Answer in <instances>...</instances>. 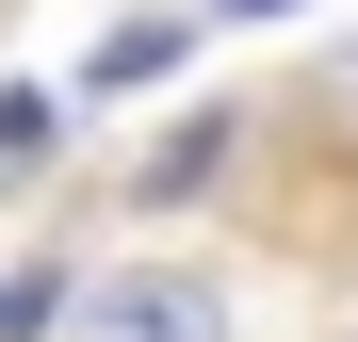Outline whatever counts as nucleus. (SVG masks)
Returning <instances> with one entry per match:
<instances>
[{
	"label": "nucleus",
	"mask_w": 358,
	"mask_h": 342,
	"mask_svg": "<svg viewBox=\"0 0 358 342\" xmlns=\"http://www.w3.org/2000/svg\"><path fill=\"white\" fill-rule=\"evenodd\" d=\"M82 342H228V277L212 261H114V277H82Z\"/></svg>",
	"instance_id": "1"
},
{
	"label": "nucleus",
	"mask_w": 358,
	"mask_h": 342,
	"mask_svg": "<svg viewBox=\"0 0 358 342\" xmlns=\"http://www.w3.org/2000/svg\"><path fill=\"white\" fill-rule=\"evenodd\" d=\"M179 66H196V17H114L98 66H82V98H163Z\"/></svg>",
	"instance_id": "2"
},
{
	"label": "nucleus",
	"mask_w": 358,
	"mask_h": 342,
	"mask_svg": "<svg viewBox=\"0 0 358 342\" xmlns=\"http://www.w3.org/2000/svg\"><path fill=\"white\" fill-rule=\"evenodd\" d=\"M212 163H228V114H179V131L147 147V180H131V212H179V196L212 180Z\"/></svg>",
	"instance_id": "3"
},
{
	"label": "nucleus",
	"mask_w": 358,
	"mask_h": 342,
	"mask_svg": "<svg viewBox=\"0 0 358 342\" xmlns=\"http://www.w3.org/2000/svg\"><path fill=\"white\" fill-rule=\"evenodd\" d=\"M82 326V277L66 261H17V277H0V342H66Z\"/></svg>",
	"instance_id": "4"
},
{
	"label": "nucleus",
	"mask_w": 358,
	"mask_h": 342,
	"mask_svg": "<svg viewBox=\"0 0 358 342\" xmlns=\"http://www.w3.org/2000/svg\"><path fill=\"white\" fill-rule=\"evenodd\" d=\"M49 147H66V98L17 82V98H0V163H49Z\"/></svg>",
	"instance_id": "5"
},
{
	"label": "nucleus",
	"mask_w": 358,
	"mask_h": 342,
	"mask_svg": "<svg viewBox=\"0 0 358 342\" xmlns=\"http://www.w3.org/2000/svg\"><path fill=\"white\" fill-rule=\"evenodd\" d=\"M212 17H293V0H212Z\"/></svg>",
	"instance_id": "6"
},
{
	"label": "nucleus",
	"mask_w": 358,
	"mask_h": 342,
	"mask_svg": "<svg viewBox=\"0 0 358 342\" xmlns=\"http://www.w3.org/2000/svg\"><path fill=\"white\" fill-rule=\"evenodd\" d=\"M342 82H358V66H342Z\"/></svg>",
	"instance_id": "7"
},
{
	"label": "nucleus",
	"mask_w": 358,
	"mask_h": 342,
	"mask_svg": "<svg viewBox=\"0 0 358 342\" xmlns=\"http://www.w3.org/2000/svg\"><path fill=\"white\" fill-rule=\"evenodd\" d=\"M342 342H358V326H342Z\"/></svg>",
	"instance_id": "8"
}]
</instances>
